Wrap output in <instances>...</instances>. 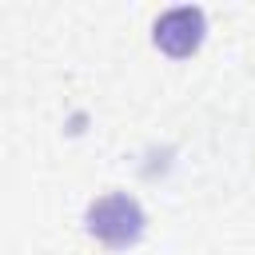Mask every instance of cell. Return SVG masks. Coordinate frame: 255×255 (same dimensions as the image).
Segmentation results:
<instances>
[{"label":"cell","instance_id":"1","mask_svg":"<svg viewBox=\"0 0 255 255\" xmlns=\"http://www.w3.org/2000/svg\"><path fill=\"white\" fill-rule=\"evenodd\" d=\"M88 227L108 247H128L143 231V211L131 195H104L88 207Z\"/></svg>","mask_w":255,"mask_h":255},{"label":"cell","instance_id":"2","mask_svg":"<svg viewBox=\"0 0 255 255\" xmlns=\"http://www.w3.org/2000/svg\"><path fill=\"white\" fill-rule=\"evenodd\" d=\"M203 36V12L199 8H171L155 20V44L167 56H187Z\"/></svg>","mask_w":255,"mask_h":255}]
</instances>
